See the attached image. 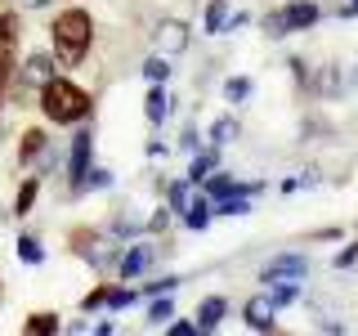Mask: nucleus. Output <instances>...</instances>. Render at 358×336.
I'll list each match as a JSON object with an SVG mask.
<instances>
[{
    "instance_id": "nucleus-20",
    "label": "nucleus",
    "mask_w": 358,
    "mask_h": 336,
    "mask_svg": "<svg viewBox=\"0 0 358 336\" xmlns=\"http://www.w3.org/2000/svg\"><path fill=\"white\" fill-rule=\"evenodd\" d=\"M210 139H215V148L233 144V139H238V117H220L215 126H210Z\"/></svg>"
},
{
    "instance_id": "nucleus-30",
    "label": "nucleus",
    "mask_w": 358,
    "mask_h": 336,
    "mask_svg": "<svg viewBox=\"0 0 358 336\" xmlns=\"http://www.w3.org/2000/svg\"><path fill=\"white\" fill-rule=\"evenodd\" d=\"M108 184H112L108 171H85V179H81V188H108Z\"/></svg>"
},
{
    "instance_id": "nucleus-15",
    "label": "nucleus",
    "mask_w": 358,
    "mask_h": 336,
    "mask_svg": "<svg viewBox=\"0 0 358 336\" xmlns=\"http://www.w3.org/2000/svg\"><path fill=\"white\" fill-rule=\"evenodd\" d=\"M210 216H215V206H210L206 197H197V202H188V216H184V220H188V229L201 233V229L210 224Z\"/></svg>"
},
{
    "instance_id": "nucleus-27",
    "label": "nucleus",
    "mask_w": 358,
    "mask_h": 336,
    "mask_svg": "<svg viewBox=\"0 0 358 336\" xmlns=\"http://www.w3.org/2000/svg\"><path fill=\"white\" fill-rule=\"evenodd\" d=\"M268 296H273V305L282 309V305H291V300L300 296V287H296V283H282V287H278V291H268Z\"/></svg>"
},
{
    "instance_id": "nucleus-3",
    "label": "nucleus",
    "mask_w": 358,
    "mask_h": 336,
    "mask_svg": "<svg viewBox=\"0 0 358 336\" xmlns=\"http://www.w3.org/2000/svg\"><path fill=\"white\" fill-rule=\"evenodd\" d=\"M90 148H94V134L81 130L72 139V153H67V175H72V188H81V179L90 171Z\"/></svg>"
},
{
    "instance_id": "nucleus-11",
    "label": "nucleus",
    "mask_w": 358,
    "mask_h": 336,
    "mask_svg": "<svg viewBox=\"0 0 358 336\" xmlns=\"http://www.w3.org/2000/svg\"><path fill=\"white\" fill-rule=\"evenodd\" d=\"M166 112H171V94L162 90V81H152V90H148V99H143V117L152 121H166Z\"/></svg>"
},
{
    "instance_id": "nucleus-25",
    "label": "nucleus",
    "mask_w": 358,
    "mask_h": 336,
    "mask_svg": "<svg viewBox=\"0 0 358 336\" xmlns=\"http://www.w3.org/2000/svg\"><path fill=\"white\" fill-rule=\"evenodd\" d=\"M166 318H175V305H171V296H166V300H157V305L148 309V323H152V328H162Z\"/></svg>"
},
{
    "instance_id": "nucleus-36",
    "label": "nucleus",
    "mask_w": 358,
    "mask_h": 336,
    "mask_svg": "<svg viewBox=\"0 0 358 336\" xmlns=\"http://www.w3.org/2000/svg\"><path fill=\"white\" fill-rule=\"evenodd\" d=\"M354 81H358V72H354Z\"/></svg>"
},
{
    "instance_id": "nucleus-17",
    "label": "nucleus",
    "mask_w": 358,
    "mask_h": 336,
    "mask_svg": "<svg viewBox=\"0 0 358 336\" xmlns=\"http://www.w3.org/2000/svg\"><path fill=\"white\" fill-rule=\"evenodd\" d=\"M36 193H41V179H22V188L14 197V216H27V211L36 206Z\"/></svg>"
},
{
    "instance_id": "nucleus-19",
    "label": "nucleus",
    "mask_w": 358,
    "mask_h": 336,
    "mask_svg": "<svg viewBox=\"0 0 358 336\" xmlns=\"http://www.w3.org/2000/svg\"><path fill=\"white\" fill-rule=\"evenodd\" d=\"M229 27V0H210L206 5V31H224Z\"/></svg>"
},
{
    "instance_id": "nucleus-5",
    "label": "nucleus",
    "mask_w": 358,
    "mask_h": 336,
    "mask_svg": "<svg viewBox=\"0 0 358 336\" xmlns=\"http://www.w3.org/2000/svg\"><path fill=\"white\" fill-rule=\"evenodd\" d=\"M273 314H278L273 296H251V300H246V309H242V318L251 323L255 332H268V328H273Z\"/></svg>"
},
{
    "instance_id": "nucleus-26",
    "label": "nucleus",
    "mask_w": 358,
    "mask_h": 336,
    "mask_svg": "<svg viewBox=\"0 0 358 336\" xmlns=\"http://www.w3.org/2000/svg\"><path fill=\"white\" fill-rule=\"evenodd\" d=\"M166 197H171V211H188V184H171Z\"/></svg>"
},
{
    "instance_id": "nucleus-18",
    "label": "nucleus",
    "mask_w": 358,
    "mask_h": 336,
    "mask_svg": "<svg viewBox=\"0 0 358 336\" xmlns=\"http://www.w3.org/2000/svg\"><path fill=\"white\" fill-rule=\"evenodd\" d=\"M215 166H220V157H215V153H197V157H193V166H188V184H201V179L215 171Z\"/></svg>"
},
{
    "instance_id": "nucleus-6",
    "label": "nucleus",
    "mask_w": 358,
    "mask_h": 336,
    "mask_svg": "<svg viewBox=\"0 0 358 336\" xmlns=\"http://www.w3.org/2000/svg\"><path fill=\"white\" fill-rule=\"evenodd\" d=\"M157 45H162V54L166 59H171V54H179V50H188V27L184 22H162V27H157Z\"/></svg>"
},
{
    "instance_id": "nucleus-1",
    "label": "nucleus",
    "mask_w": 358,
    "mask_h": 336,
    "mask_svg": "<svg viewBox=\"0 0 358 336\" xmlns=\"http://www.w3.org/2000/svg\"><path fill=\"white\" fill-rule=\"evenodd\" d=\"M50 41H54V59L63 67H76L90 54V45H94V18L85 9H63L50 27Z\"/></svg>"
},
{
    "instance_id": "nucleus-4",
    "label": "nucleus",
    "mask_w": 358,
    "mask_h": 336,
    "mask_svg": "<svg viewBox=\"0 0 358 336\" xmlns=\"http://www.w3.org/2000/svg\"><path fill=\"white\" fill-rule=\"evenodd\" d=\"M305 269H309V260L305 255H278V260H268L264 265V283H282V278H305Z\"/></svg>"
},
{
    "instance_id": "nucleus-28",
    "label": "nucleus",
    "mask_w": 358,
    "mask_h": 336,
    "mask_svg": "<svg viewBox=\"0 0 358 336\" xmlns=\"http://www.w3.org/2000/svg\"><path fill=\"white\" fill-rule=\"evenodd\" d=\"M130 300H134V291H126V287H108V305H112V309H126Z\"/></svg>"
},
{
    "instance_id": "nucleus-2",
    "label": "nucleus",
    "mask_w": 358,
    "mask_h": 336,
    "mask_svg": "<svg viewBox=\"0 0 358 336\" xmlns=\"http://www.w3.org/2000/svg\"><path fill=\"white\" fill-rule=\"evenodd\" d=\"M90 108H94V99L76 81H67V76H50V81L41 85V112L54 126H76V121L90 117Z\"/></svg>"
},
{
    "instance_id": "nucleus-24",
    "label": "nucleus",
    "mask_w": 358,
    "mask_h": 336,
    "mask_svg": "<svg viewBox=\"0 0 358 336\" xmlns=\"http://www.w3.org/2000/svg\"><path fill=\"white\" fill-rule=\"evenodd\" d=\"M143 76H148V81H166V76H171V63H166L162 54H157V59L143 63Z\"/></svg>"
},
{
    "instance_id": "nucleus-9",
    "label": "nucleus",
    "mask_w": 358,
    "mask_h": 336,
    "mask_svg": "<svg viewBox=\"0 0 358 336\" xmlns=\"http://www.w3.org/2000/svg\"><path fill=\"white\" fill-rule=\"evenodd\" d=\"M50 76H54V59H50V54H31V59L22 63V85H36L41 90Z\"/></svg>"
},
{
    "instance_id": "nucleus-21",
    "label": "nucleus",
    "mask_w": 358,
    "mask_h": 336,
    "mask_svg": "<svg viewBox=\"0 0 358 336\" xmlns=\"http://www.w3.org/2000/svg\"><path fill=\"white\" fill-rule=\"evenodd\" d=\"M0 36H5V41H18V14L5 5V0H0Z\"/></svg>"
},
{
    "instance_id": "nucleus-7",
    "label": "nucleus",
    "mask_w": 358,
    "mask_h": 336,
    "mask_svg": "<svg viewBox=\"0 0 358 336\" xmlns=\"http://www.w3.org/2000/svg\"><path fill=\"white\" fill-rule=\"evenodd\" d=\"M282 18H287V31H305V27L318 22V5H313V0H291L282 9Z\"/></svg>"
},
{
    "instance_id": "nucleus-33",
    "label": "nucleus",
    "mask_w": 358,
    "mask_h": 336,
    "mask_svg": "<svg viewBox=\"0 0 358 336\" xmlns=\"http://www.w3.org/2000/svg\"><path fill=\"white\" fill-rule=\"evenodd\" d=\"M166 220H171V211H157V216L148 220V229H152V233H162V229H166Z\"/></svg>"
},
{
    "instance_id": "nucleus-10",
    "label": "nucleus",
    "mask_w": 358,
    "mask_h": 336,
    "mask_svg": "<svg viewBox=\"0 0 358 336\" xmlns=\"http://www.w3.org/2000/svg\"><path fill=\"white\" fill-rule=\"evenodd\" d=\"M152 255H157V246H130V251L121 255V278H134V274H143V269L152 265Z\"/></svg>"
},
{
    "instance_id": "nucleus-29",
    "label": "nucleus",
    "mask_w": 358,
    "mask_h": 336,
    "mask_svg": "<svg viewBox=\"0 0 358 336\" xmlns=\"http://www.w3.org/2000/svg\"><path fill=\"white\" fill-rule=\"evenodd\" d=\"M264 31H268V36H287V18H282V9L264 18Z\"/></svg>"
},
{
    "instance_id": "nucleus-14",
    "label": "nucleus",
    "mask_w": 358,
    "mask_h": 336,
    "mask_svg": "<svg viewBox=\"0 0 358 336\" xmlns=\"http://www.w3.org/2000/svg\"><path fill=\"white\" fill-rule=\"evenodd\" d=\"M201 188H206V197H229V193H238V179H233V175H206V179H201Z\"/></svg>"
},
{
    "instance_id": "nucleus-32",
    "label": "nucleus",
    "mask_w": 358,
    "mask_h": 336,
    "mask_svg": "<svg viewBox=\"0 0 358 336\" xmlns=\"http://www.w3.org/2000/svg\"><path fill=\"white\" fill-rule=\"evenodd\" d=\"M166 332H171V336H193V332H197V323H171Z\"/></svg>"
},
{
    "instance_id": "nucleus-8",
    "label": "nucleus",
    "mask_w": 358,
    "mask_h": 336,
    "mask_svg": "<svg viewBox=\"0 0 358 336\" xmlns=\"http://www.w3.org/2000/svg\"><path fill=\"white\" fill-rule=\"evenodd\" d=\"M224 314H229V300H224V296H206L197 305V332H215Z\"/></svg>"
},
{
    "instance_id": "nucleus-34",
    "label": "nucleus",
    "mask_w": 358,
    "mask_h": 336,
    "mask_svg": "<svg viewBox=\"0 0 358 336\" xmlns=\"http://www.w3.org/2000/svg\"><path fill=\"white\" fill-rule=\"evenodd\" d=\"M18 5H22V9H45L50 0H18Z\"/></svg>"
},
{
    "instance_id": "nucleus-22",
    "label": "nucleus",
    "mask_w": 358,
    "mask_h": 336,
    "mask_svg": "<svg viewBox=\"0 0 358 336\" xmlns=\"http://www.w3.org/2000/svg\"><path fill=\"white\" fill-rule=\"evenodd\" d=\"M224 94H229V104H242V99L251 94V81H246V76H229V81H224Z\"/></svg>"
},
{
    "instance_id": "nucleus-35",
    "label": "nucleus",
    "mask_w": 358,
    "mask_h": 336,
    "mask_svg": "<svg viewBox=\"0 0 358 336\" xmlns=\"http://www.w3.org/2000/svg\"><path fill=\"white\" fill-rule=\"evenodd\" d=\"M341 14H345V18H358V0H350V5H345Z\"/></svg>"
},
{
    "instance_id": "nucleus-12",
    "label": "nucleus",
    "mask_w": 358,
    "mask_h": 336,
    "mask_svg": "<svg viewBox=\"0 0 358 336\" xmlns=\"http://www.w3.org/2000/svg\"><path fill=\"white\" fill-rule=\"evenodd\" d=\"M14 45H18V41H5V36H0V108H5L9 76H14Z\"/></svg>"
},
{
    "instance_id": "nucleus-31",
    "label": "nucleus",
    "mask_w": 358,
    "mask_h": 336,
    "mask_svg": "<svg viewBox=\"0 0 358 336\" xmlns=\"http://www.w3.org/2000/svg\"><path fill=\"white\" fill-rule=\"evenodd\" d=\"M99 305H108V287H94V291L81 300V309H99Z\"/></svg>"
},
{
    "instance_id": "nucleus-23",
    "label": "nucleus",
    "mask_w": 358,
    "mask_h": 336,
    "mask_svg": "<svg viewBox=\"0 0 358 336\" xmlns=\"http://www.w3.org/2000/svg\"><path fill=\"white\" fill-rule=\"evenodd\" d=\"M18 260H27V265H41V260H45L41 242H36V238H18Z\"/></svg>"
},
{
    "instance_id": "nucleus-13",
    "label": "nucleus",
    "mask_w": 358,
    "mask_h": 336,
    "mask_svg": "<svg viewBox=\"0 0 358 336\" xmlns=\"http://www.w3.org/2000/svg\"><path fill=\"white\" fill-rule=\"evenodd\" d=\"M45 153V130H22V144H18V162H36V157Z\"/></svg>"
},
{
    "instance_id": "nucleus-16",
    "label": "nucleus",
    "mask_w": 358,
    "mask_h": 336,
    "mask_svg": "<svg viewBox=\"0 0 358 336\" xmlns=\"http://www.w3.org/2000/svg\"><path fill=\"white\" fill-rule=\"evenodd\" d=\"M22 332L27 336H54L59 332V314H31V318L22 323Z\"/></svg>"
}]
</instances>
